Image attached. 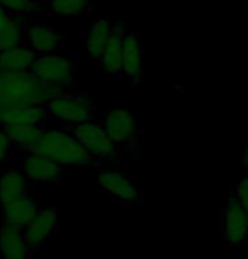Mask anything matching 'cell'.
I'll return each mask as SVG.
<instances>
[{
    "instance_id": "obj_1",
    "label": "cell",
    "mask_w": 248,
    "mask_h": 259,
    "mask_svg": "<svg viewBox=\"0 0 248 259\" xmlns=\"http://www.w3.org/2000/svg\"><path fill=\"white\" fill-rule=\"evenodd\" d=\"M25 153L43 155L64 168H86L96 163V158L86 152L73 132L63 130H43Z\"/></svg>"
},
{
    "instance_id": "obj_2",
    "label": "cell",
    "mask_w": 248,
    "mask_h": 259,
    "mask_svg": "<svg viewBox=\"0 0 248 259\" xmlns=\"http://www.w3.org/2000/svg\"><path fill=\"white\" fill-rule=\"evenodd\" d=\"M78 59L73 54H36L30 72L46 84L64 91L75 81V71Z\"/></svg>"
},
{
    "instance_id": "obj_3",
    "label": "cell",
    "mask_w": 248,
    "mask_h": 259,
    "mask_svg": "<svg viewBox=\"0 0 248 259\" xmlns=\"http://www.w3.org/2000/svg\"><path fill=\"white\" fill-rule=\"evenodd\" d=\"M49 116L59 120L66 125L76 126L81 123L95 120V108L86 96L73 95V93H59L48 101Z\"/></svg>"
},
{
    "instance_id": "obj_4",
    "label": "cell",
    "mask_w": 248,
    "mask_h": 259,
    "mask_svg": "<svg viewBox=\"0 0 248 259\" xmlns=\"http://www.w3.org/2000/svg\"><path fill=\"white\" fill-rule=\"evenodd\" d=\"M220 234L230 247H243L248 244V212L231 194L221 207Z\"/></svg>"
},
{
    "instance_id": "obj_5",
    "label": "cell",
    "mask_w": 248,
    "mask_h": 259,
    "mask_svg": "<svg viewBox=\"0 0 248 259\" xmlns=\"http://www.w3.org/2000/svg\"><path fill=\"white\" fill-rule=\"evenodd\" d=\"M73 135L86 148V152L96 160L112 158L117 153V145L103 126L101 121H86L73 126Z\"/></svg>"
},
{
    "instance_id": "obj_6",
    "label": "cell",
    "mask_w": 248,
    "mask_h": 259,
    "mask_svg": "<svg viewBox=\"0 0 248 259\" xmlns=\"http://www.w3.org/2000/svg\"><path fill=\"white\" fill-rule=\"evenodd\" d=\"M98 185H100L113 200L120 202V204L137 205L144 202L140 187H137V184L133 182L128 175L115 172V170H103V172L98 175Z\"/></svg>"
},
{
    "instance_id": "obj_7",
    "label": "cell",
    "mask_w": 248,
    "mask_h": 259,
    "mask_svg": "<svg viewBox=\"0 0 248 259\" xmlns=\"http://www.w3.org/2000/svg\"><path fill=\"white\" fill-rule=\"evenodd\" d=\"M101 123L117 147L133 143L137 140L138 132H140V123H138L135 115L128 110H123V108L110 110L103 116Z\"/></svg>"
},
{
    "instance_id": "obj_8",
    "label": "cell",
    "mask_w": 248,
    "mask_h": 259,
    "mask_svg": "<svg viewBox=\"0 0 248 259\" xmlns=\"http://www.w3.org/2000/svg\"><path fill=\"white\" fill-rule=\"evenodd\" d=\"M49 118L46 105H12L0 110V126H41Z\"/></svg>"
},
{
    "instance_id": "obj_9",
    "label": "cell",
    "mask_w": 248,
    "mask_h": 259,
    "mask_svg": "<svg viewBox=\"0 0 248 259\" xmlns=\"http://www.w3.org/2000/svg\"><path fill=\"white\" fill-rule=\"evenodd\" d=\"M39 210H41L39 202L25 194L22 197H17V199L4 202L2 209H0V215L4 219V224L19 227V229H25L29 222L38 215Z\"/></svg>"
},
{
    "instance_id": "obj_10",
    "label": "cell",
    "mask_w": 248,
    "mask_h": 259,
    "mask_svg": "<svg viewBox=\"0 0 248 259\" xmlns=\"http://www.w3.org/2000/svg\"><path fill=\"white\" fill-rule=\"evenodd\" d=\"M24 175L32 182H56V180L63 179L66 168L63 165L56 163L54 160H51L43 155L27 153L22 160V168Z\"/></svg>"
},
{
    "instance_id": "obj_11",
    "label": "cell",
    "mask_w": 248,
    "mask_h": 259,
    "mask_svg": "<svg viewBox=\"0 0 248 259\" xmlns=\"http://www.w3.org/2000/svg\"><path fill=\"white\" fill-rule=\"evenodd\" d=\"M63 40V32L49 24L38 22L30 25L25 34V48H29L34 54H51L59 48Z\"/></svg>"
},
{
    "instance_id": "obj_12",
    "label": "cell",
    "mask_w": 248,
    "mask_h": 259,
    "mask_svg": "<svg viewBox=\"0 0 248 259\" xmlns=\"http://www.w3.org/2000/svg\"><path fill=\"white\" fill-rule=\"evenodd\" d=\"M58 226V215L53 207H41L38 215L29 222L24 229V236L27 239L30 249H38L53 234Z\"/></svg>"
},
{
    "instance_id": "obj_13",
    "label": "cell",
    "mask_w": 248,
    "mask_h": 259,
    "mask_svg": "<svg viewBox=\"0 0 248 259\" xmlns=\"http://www.w3.org/2000/svg\"><path fill=\"white\" fill-rule=\"evenodd\" d=\"M123 39H125V29L122 27V24H113L110 39L98 61L107 74L123 72Z\"/></svg>"
},
{
    "instance_id": "obj_14",
    "label": "cell",
    "mask_w": 248,
    "mask_h": 259,
    "mask_svg": "<svg viewBox=\"0 0 248 259\" xmlns=\"http://www.w3.org/2000/svg\"><path fill=\"white\" fill-rule=\"evenodd\" d=\"M30 246L24 229L4 224L0 229V259H29Z\"/></svg>"
},
{
    "instance_id": "obj_15",
    "label": "cell",
    "mask_w": 248,
    "mask_h": 259,
    "mask_svg": "<svg viewBox=\"0 0 248 259\" xmlns=\"http://www.w3.org/2000/svg\"><path fill=\"white\" fill-rule=\"evenodd\" d=\"M144 49L137 34L125 32L123 39V74H127L135 84L142 82Z\"/></svg>"
},
{
    "instance_id": "obj_16",
    "label": "cell",
    "mask_w": 248,
    "mask_h": 259,
    "mask_svg": "<svg viewBox=\"0 0 248 259\" xmlns=\"http://www.w3.org/2000/svg\"><path fill=\"white\" fill-rule=\"evenodd\" d=\"M112 29H113V22L110 20V17L108 15H101L91 25L90 30H88V35L85 39V49L93 61H100L108 39H110Z\"/></svg>"
},
{
    "instance_id": "obj_17",
    "label": "cell",
    "mask_w": 248,
    "mask_h": 259,
    "mask_svg": "<svg viewBox=\"0 0 248 259\" xmlns=\"http://www.w3.org/2000/svg\"><path fill=\"white\" fill-rule=\"evenodd\" d=\"M36 54L25 46L0 53V74H19L30 71Z\"/></svg>"
},
{
    "instance_id": "obj_18",
    "label": "cell",
    "mask_w": 248,
    "mask_h": 259,
    "mask_svg": "<svg viewBox=\"0 0 248 259\" xmlns=\"http://www.w3.org/2000/svg\"><path fill=\"white\" fill-rule=\"evenodd\" d=\"M29 179L25 177L22 170L9 168L2 177H0V202H9L17 197L27 194Z\"/></svg>"
},
{
    "instance_id": "obj_19",
    "label": "cell",
    "mask_w": 248,
    "mask_h": 259,
    "mask_svg": "<svg viewBox=\"0 0 248 259\" xmlns=\"http://www.w3.org/2000/svg\"><path fill=\"white\" fill-rule=\"evenodd\" d=\"M25 34H27V30L24 27V19L12 15L9 22L4 25V29L0 30V53L24 46Z\"/></svg>"
},
{
    "instance_id": "obj_20",
    "label": "cell",
    "mask_w": 248,
    "mask_h": 259,
    "mask_svg": "<svg viewBox=\"0 0 248 259\" xmlns=\"http://www.w3.org/2000/svg\"><path fill=\"white\" fill-rule=\"evenodd\" d=\"M93 0H49L48 10L58 19L80 17L91 9Z\"/></svg>"
},
{
    "instance_id": "obj_21",
    "label": "cell",
    "mask_w": 248,
    "mask_h": 259,
    "mask_svg": "<svg viewBox=\"0 0 248 259\" xmlns=\"http://www.w3.org/2000/svg\"><path fill=\"white\" fill-rule=\"evenodd\" d=\"M4 130L9 135L14 147L24 150V152H27L32 147V143L38 140L39 133L43 132L41 126H17V128H4Z\"/></svg>"
},
{
    "instance_id": "obj_22",
    "label": "cell",
    "mask_w": 248,
    "mask_h": 259,
    "mask_svg": "<svg viewBox=\"0 0 248 259\" xmlns=\"http://www.w3.org/2000/svg\"><path fill=\"white\" fill-rule=\"evenodd\" d=\"M0 5L7 10L10 15L15 17H32L38 10V2L36 0H0Z\"/></svg>"
},
{
    "instance_id": "obj_23",
    "label": "cell",
    "mask_w": 248,
    "mask_h": 259,
    "mask_svg": "<svg viewBox=\"0 0 248 259\" xmlns=\"http://www.w3.org/2000/svg\"><path fill=\"white\" fill-rule=\"evenodd\" d=\"M230 194L233 195L241 204V207L248 212V177L240 179V182L235 185V189L231 190Z\"/></svg>"
},
{
    "instance_id": "obj_24",
    "label": "cell",
    "mask_w": 248,
    "mask_h": 259,
    "mask_svg": "<svg viewBox=\"0 0 248 259\" xmlns=\"http://www.w3.org/2000/svg\"><path fill=\"white\" fill-rule=\"evenodd\" d=\"M12 142H10L9 135L5 133L4 128H0V162L2 160H5L10 155V152H12Z\"/></svg>"
},
{
    "instance_id": "obj_25",
    "label": "cell",
    "mask_w": 248,
    "mask_h": 259,
    "mask_svg": "<svg viewBox=\"0 0 248 259\" xmlns=\"http://www.w3.org/2000/svg\"><path fill=\"white\" fill-rule=\"evenodd\" d=\"M10 17H12V15H10V14L7 12V10H5V9L2 7V5H0V30L4 29V25L9 22V19H10Z\"/></svg>"
},
{
    "instance_id": "obj_26",
    "label": "cell",
    "mask_w": 248,
    "mask_h": 259,
    "mask_svg": "<svg viewBox=\"0 0 248 259\" xmlns=\"http://www.w3.org/2000/svg\"><path fill=\"white\" fill-rule=\"evenodd\" d=\"M240 158H241V163H243V167L248 170V143L243 147V150H241Z\"/></svg>"
},
{
    "instance_id": "obj_27",
    "label": "cell",
    "mask_w": 248,
    "mask_h": 259,
    "mask_svg": "<svg viewBox=\"0 0 248 259\" xmlns=\"http://www.w3.org/2000/svg\"><path fill=\"white\" fill-rule=\"evenodd\" d=\"M0 209H2V202H0Z\"/></svg>"
}]
</instances>
